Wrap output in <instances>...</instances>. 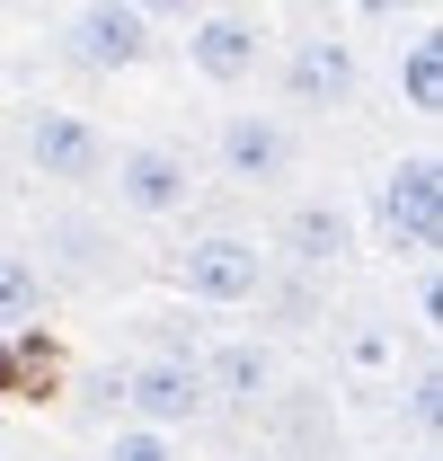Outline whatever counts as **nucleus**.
I'll list each match as a JSON object with an SVG mask.
<instances>
[{
  "label": "nucleus",
  "instance_id": "obj_1",
  "mask_svg": "<svg viewBox=\"0 0 443 461\" xmlns=\"http://www.w3.org/2000/svg\"><path fill=\"white\" fill-rule=\"evenodd\" d=\"M373 230L399 258H435V240H443V160L435 151H408V160H390L373 177Z\"/></svg>",
  "mask_w": 443,
  "mask_h": 461
},
{
  "label": "nucleus",
  "instance_id": "obj_2",
  "mask_svg": "<svg viewBox=\"0 0 443 461\" xmlns=\"http://www.w3.org/2000/svg\"><path fill=\"white\" fill-rule=\"evenodd\" d=\"M168 285L186 302H213V311H240L267 293V249L249 230H195L177 258H168Z\"/></svg>",
  "mask_w": 443,
  "mask_h": 461
},
{
  "label": "nucleus",
  "instance_id": "obj_3",
  "mask_svg": "<svg viewBox=\"0 0 443 461\" xmlns=\"http://www.w3.org/2000/svg\"><path fill=\"white\" fill-rule=\"evenodd\" d=\"M98 186H115V204L133 222H177L195 204V160L168 151V142H124V151H107V177Z\"/></svg>",
  "mask_w": 443,
  "mask_h": 461
},
{
  "label": "nucleus",
  "instance_id": "obj_4",
  "mask_svg": "<svg viewBox=\"0 0 443 461\" xmlns=\"http://www.w3.org/2000/svg\"><path fill=\"white\" fill-rule=\"evenodd\" d=\"M186 62H195V80H213V89H249V80L267 71V18H258L249 0L195 9V18H186Z\"/></svg>",
  "mask_w": 443,
  "mask_h": 461
},
{
  "label": "nucleus",
  "instance_id": "obj_5",
  "mask_svg": "<svg viewBox=\"0 0 443 461\" xmlns=\"http://www.w3.org/2000/svg\"><path fill=\"white\" fill-rule=\"evenodd\" d=\"M213 160L231 186H284L293 177V160H302V133H293V115L276 107H231L213 133Z\"/></svg>",
  "mask_w": 443,
  "mask_h": 461
},
{
  "label": "nucleus",
  "instance_id": "obj_6",
  "mask_svg": "<svg viewBox=\"0 0 443 461\" xmlns=\"http://www.w3.org/2000/svg\"><path fill=\"white\" fill-rule=\"evenodd\" d=\"M62 54L80 62V71H98V80L142 71V62H151V18H142L133 0H80V9L62 18Z\"/></svg>",
  "mask_w": 443,
  "mask_h": 461
},
{
  "label": "nucleus",
  "instance_id": "obj_7",
  "mask_svg": "<svg viewBox=\"0 0 443 461\" xmlns=\"http://www.w3.org/2000/svg\"><path fill=\"white\" fill-rule=\"evenodd\" d=\"M18 142H27V169L54 177V186H98V177H107V151H115L107 133H98L89 115H71V107H36Z\"/></svg>",
  "mask_w": 443,
  "mask_h": 461
},
{
  "label": "nucleus",
  "instance_id": "obj_8",
  "mask_svg": "<svg viewBox=\"0 0 443 461\" xmlns=\"http://www.w3.org/2000/svg\"><path fill=\"white\" fill-rule=\"evenodd\" d=\"M355 89H364V62L346 36H293V54H284V107L293 115H346Z\"/></svg>",
  "mask_w": 443,
  "mask_h": 461
},
{
  "label": "nucleus",
  "instance_id": "obj_9",
  "mask_svg": "<svg viewBox=\"0 0 443 461\" xmlns=\"http://www.w3.org/2000/svg\"><path fill=\"white\" fill-rule=\"evenodd\" d=\"M115 391L133 400V417H142V426H195V417L213 408L204 373H195V355H151V364H133Z\"/></svg>",
  "mask_w": 443,
  "mask_h": 461
},
{
  "label": "nucleus",
  "instance_id": "obj_10",
  "mask_svg": "<svg viewBox=\"0 0 443 461\" xmlns=\"http://www.w3.org/2000/svg\"><path fill=\"white\" fill-rule=\"evenodd\" d=\"M276 249L302 267V276H329V267H346V258H355V204H346V195H302V204L284 213Z\"/></svg>",
  "mask_w": 443,
  "mask_h": 461
},
{
  "label": "nucleus",
  "instance_id": "obj_11",
  "mask_svg": "<svg viewBox=\"0 0 443 461\" xmlns=\"http://www.w3.org/2000/svg\"><path fill=\"white\" fill-rule=\"evenodd\" d=\"M195 373H204V391L231 400V408H258L276 391V355L258 338H231V346H213V355H195Z\"/></svg>",
  "mask_w": 443,
  "mask_h": 461
},
{
  "label": "nucleus",
  "instance_id": "obj_12",
  "mask_svg": "<svg viewBox=\"0 0 443 461\" xmlns=\"http://www.w3.org/2000/svg\"><path fill=\"white\" fill-rule=\"evenodd\" d=\"M36 320H45V267L0 240V338H27Z\"/></svg>",
  "mask_w": 443,
  "mask_h": 461
},
{
  "label": "nucleus",
  "instance_id": "obj_13",
  "mask_svg": "<svg viewBox=\"0 0 443 461\" xmlns=\"http://www.w3.org/2000/svg\"><path fill=\"white\" fill-rule=\"evenodd\" d=\"M399 98H408V115H426V124L443 115V36L435 27L408 36V54H399Z\"/></svg>",
  "mask_w": 443,
  "mask_h": 461
},
{
  "label": "nucleus",
  "instance_id": "obj_14",
  "mask_svg": "<svg viewBox=\"0 0 443 461\" xmlns=\"http://www.w3.org/2000/svg\"><path fill=\"white\" fill-rule=\"evenodd\" d=\"M45 249H62V267H71V276H89V285L124 267V258L107 249V230H98V222H80V213H54V222H45Z\"/></svg>",
  "mask_w": 443,
  "mask_h": 461
},
{
  "label": "nucleus",
  "instance_id": "obj_15",
  "mask_svg": "<svg viewBox=\"0 0 443 461\" xmlns=\"http://www.w3.org/2000/svg\"><path fill=\"white\" fill-rule=\"evenodd\" d=\"M98 461H177V426H142V417H133V426H115L107 435V453Z\"/></svg>",
  "mask_w": 443,
  "mask_h": 461
},
{
  "label": "nucleus",
  "instance_id": "obj_16",
  "mask_svg": "<svg viewBox=\"0 0 443 461\" xmlns=\"http://www.w3.org/2000/svg\"><path fill=\"white\" fill-rule=\"evenodd\" d=\"M408 417L435 435V417H443V382H435V373H417V391H408Z\"/></svg>",
  "mask_w": 443,
  "mask_h": 461
},
{
  "label": "nucleus",
  "instance_id": "obj_17",
  "mask_svg": "<svg viewBox=\"0 0 443 461\" xmlns=\"http://www.w3.org/2000/svg\"><path fill=\"white\" fill-rule=\"evenodd\" d=\"M133 9H142V18H151V27H186V18H195V9H204V0H133Z\"/></svg>",
  "mask_w": 443,
  "mask_h": 461
},
{
  "label": "nucleus",
  "instance_id": "obj_18",
  "mask_svg": "<svg viewBox=\"0 0 443 461\" xmlns=\"http://www.w3.org/2000/svg\"><path fill=\"white\" fill-rule=\"evenodd\" d=\"M364 18H399V9H426V0H355Z\"/></svg>",
  "mask_w": 443,
  "mask_h": 461
},
{
  "label": "nucleus",
  "instance_id": "obj_19",
  "mask_svg": "<svg viewBox=\"0 0 443 461\" xmlns=\"http://www.w3.org/2000/svg\"><path fill=\"white\" fill-rule=\"evenodd\" d=\"M249 461H284V453H249Z\"/></svg>",
  "mask_w": 443,
  "mask_h": 461
},
{
  "label": "nucleus",
  "instance_id": "obj_20",
  "mask_svg": "<svg viewBox=\"0 0 443 461\" xmlns=\"http://www.w3.org/2000/svg\"><path fill=\"white\" fill-rule=\"evenodd\" d=\"M417 461H435V453H417Z\"/></svg>",
  "mask_w": 443,
  "mask_h": 461
}]
</instances>
